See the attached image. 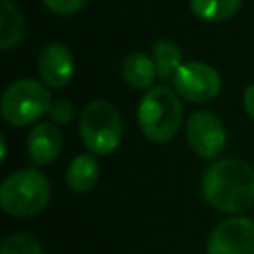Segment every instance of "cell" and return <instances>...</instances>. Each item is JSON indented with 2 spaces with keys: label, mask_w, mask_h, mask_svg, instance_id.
Listing matches in <instances>:
<instances>
[{
  "label": "cell",
  "mask_w": 254,
  "mask_h": 254,
  "mask_svg": "<svg viewBox=\"0 0 254 254\" xmlns=\"http://www.w3.org/2000/svg\"><path fill=\"white\" fill-rule=\"evenodd\" d=\"M200 190L212 208L244 212L254 206V169L242 159H218L202 173Z\"/></svg>",
  "instance_id": "6da1fadb"
},
{
  "label": "cell",
  "mask_w": 254,
  "mask_h": 254,
  "mask_svg": "<svg viewBox=\"0 0 254 254\" xmlns=\"http://www.w3.org/2000/svg\"><path fill=\"white\" fill-rule=\"evenodd\" d=\"M99 181V165L95 161V155L91 153H79L71 159L65 171V183L73 192H87L91 190Z\"/></svg>",
  "instance_id": "8fae6325"
},
{
  "label": "cell",
  "mask_w": 254,
  "mask_h": 254,
  "mask_svg": "<svg viewBox=\"0 0 254 254\" xmlns=\"http://www.w3.org/2000/svg\"><path fill=\"white\" fill-rule=\"evenodd\" d=\"M121 75L123 79L135 87V89H151L157 75V67L151 56H145L141 52L129 54L121 64Z\"/></svg>",
  "instance_id": "7c38bea8"
},
{
  "label": "cell",
  "mask_w": 254,
  "mask_h": 254,
  "mask_svg": "<svg viewBox=\"0 0 254 254\" xmlns=\"http://www.w3.org/2000/svg\"><path fill=\"white\" fill-rule=\"evenodd\" d=\"M48 113L52 115L54 123H58V125H67V123H71L73 117H75V105H73L69 99H54Z\"/></svg>",
  "instance_id": "e0dca14e"
},
{
  "label": "cell",
  "mask_w": 254,
  "mask_h": 254,
  "mask_svg": "<svg viewBox=\"0 0 254 254\" xmlns=\"http://www.w3.org/2000/svg\"><path fill=\"white\" fill-rule=\"evenodd\" d=\"M137 125L151 143H169L183 125L179 93L167 85L151 87L137 105Z\"/></svg>",
  "instance_id": "7a4b0ae2"
},
{
  "label": "cell",
  "mask_w": 254,
  "mask_h": 254,
  "mask_svg": "<svg viewBox=\"0 0 254 254\" xmlns=\"http://www.w3.org/2000/svg\"><path fill=\"white\" fill-rule=\"evenodd\" d=\"M0 254H44V248L32 234L14 232L4 238Z\"/></svg>",
  "instance_id": "2e32d148"
},
{
  "label": "cell",
  "mask_w": 254,
  "mask_h": 254,
  "mask_svg": "<svg viewBox=\"0 0 254 254\" xmlns=\"http://www.w3.org/2000/svg\"><path fill=\"white\" fill-rule=\"evenodd\" d=\"M44 6L54 12V14H60V16H67V14H75L77 10L83 8L85 0H42Z\"/></svg>",
  "instance_id": "ac0fdd59"
},
{
  "label": "cell",
  "mask_w": 254,
  "mask_h": 254,
  "mask_svg": "<svg viewBox=\"0 0 254 254\" xmlns=\"http://www.w3.org/2000/svg\"><path fill=\"white\" fill-rule=\"evenodd\" d=\"M151 58L155 62L157 75L163 81H169V79L173 81L177 69L183 65V62H181V50L171 40H157L151 46Z\"/></svg>",
  "instance_id": "5bb4252c"
},
{
  "label": "cell",
  "mask_w": 254,
  "mask_h": 254,
  "mask_svg": "<svg viewBox=\"0 0 254 254\" xmlns=\"http://www.w3.org/2000/svg\"><path fill=\"white\" fill-rule=\"evenodd\" d=\"M242 103H244V109L246 113L254 119V83H250L244 91V97H242Z\"/></svg>",
  "instance_id": "d6986e66"
},
{
  "label": "cell",
  "mask_w": 254,
  "mask_h": 254,
  "mask_svg": "<svg viewBox=\"0 0 254 254\" xmlns=\"http://www.w3.org/2000/svg\"><path fill=\"white\" fill-rule=\"evenodd\" d=\"M173 85L183 99L190 103H206L220 93L222 81L212 65L202 62H185L177 69Z\"/></svg>",
  "instance_id": "8992f818"
},
{
  "label": "cell",
  "mask_w": 254,
  "mask_h": 254,
  "mask_svg": "<svg viewBox=\"0 0 254 254\" xmlns=\"http://www.w3.org/2000/svg\"><path fill=\"white\" fill-rule=\"evenodd\" d=\"M79 137L91 155H109L123 139V121L115 105L97 99L87 103L79 115Z\"/></svg>",
  "instance_id": "277c9868"
},
{
  "label": "cell",
  "mask_w": 254,
  "mask_h": 254,
  "mask_svg": "<svg viewBox=\"0 0 254 254\" xmlns=\"http://www.w3.org/2000/svg\"><path fill=\"white\" fill-rule=\"evenodd\" d=\"M64 147V133L58 127V123H38L28 133L26 149L30 155V161L36 167H46L54 163Z\"/></svg>",
  "instance_id": "30bf717a"
},
{
  "label": "cell",
  "mask_w": 254,
  "mask_h": 254,
  "mask_svg": "<svg viewBox=\"0 0 254 254\" xmlns=\"http://www.w3.org/2000/svg\"><path fill=\"white\" fill-rule=\"evenodd\" d=\"M194 16L206 22L230 20L242 6V0H189Z\"/></svg>",
  "instance_id": "9a60e30c"
},
{
  "label": "cell",
  "mask_w": 254,
  "mask_h": 254,
  "mask_svg": "<svg viewBox=\"0 0 254 254\" xmlns=\"http://www.w3.org/2000/svg\"><path fill=\"white\" fill-rule=\"evenodd\" d=\"M50 181L38 169H22L8 175L0 187L2 210L12 216H34L50 202Z\"/></svg>",
  "instance_id": "3957f363"
},
{
  "label": "cell",
  "mask_w": 254,
  "mask_h": 254,
  "mask_svg": "<svg viewBox=\"0 0 254 254\" xmlns=\"http://www.w3.org/2000/svg\"><path fill=\"white\" fill-rule=\"evenodd\" d=\"M73 71H75L73 56L67 50V46L60 42H52L42 48L38 56V73L48 87L54 89L65 87L71 81Z\"/></svg>",
  "instance_id": "9c48e42d"
},
{
  "label": "cell",
  "mask_w": 254,
  "mask_h": 254,
  "mask_svg": "<svg viewBox=\"0 0 254 254\" xmlns=\"http://www.w3.org/2000/svg\"><path fill=\"white\" fill-rule=\"evenodd\" d=\"M189 147L202 159L220 157L226 145V129L222 119L212 111H194L185 125Z\"/></svg>",
  "instance_id": "52a82bcc"
},
{
  "label": "cell",
  "mask_w": 254,
  "mask_h": 254,
  "mask_svg": "<svg viewBox=\"0 0 254 254\" xmlns=\"http://www.w3.org/2000/svg\"><path fill=\"white\" fill-rule=\"evenodd\" d=\"M206 254H254V220L230 216L218 222L208 236Z\"/></svg>",
  "instance_id": "ba28073f"
},
{
  "label": "cell",
  "mask_w": 254,
  "mask_h": 254,
  "mask_svg": "<svg viewBox=\"0 0 254 254\" xmlns=\"http://www.w3.org/2000/svg\"><path fill=\"white\" fill-rule=\"evenodd\" d=\"M26 36V22L12 0H2L0 8V48L12 50L22 44Z\"/></svg>",
  "instance_id": "4fadbf2b"
},
{
  "label": "cell",
  "mask_w": 254,
  "mask_h": 254,
  "mask_svg": "<svg viewBox=\"0 0 254 254\" xmlns=\"http://www.w3.org/2000/svg\"><path fill=\"white\" fill-rule=\"evenodd\" d=\"M52 93L46 83H40L30 77H22L12 81L0 101V113L6 123L14 127H24L38 121L44 113L50 111Z\"/></svg>",
  "instance_id": "5b68a950"
}]
</instances>
